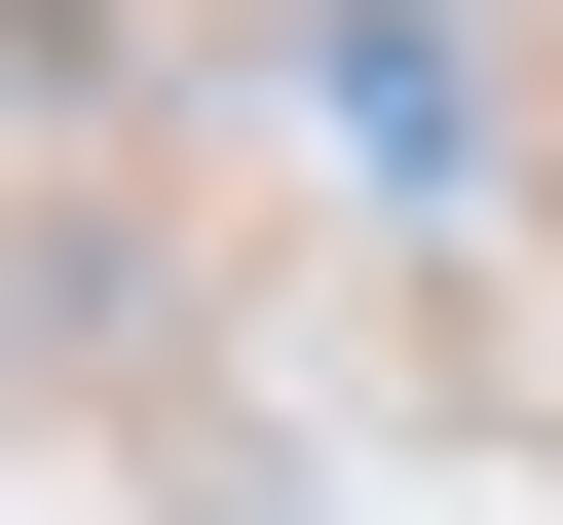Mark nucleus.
Wrapping results in <instances>:
<instances>
[{
  "label": "nucleus",
  "mask_w": 563,
  "mask_h": 525,
  "mask_svg": "<svg viewBox=\"0 0 563 525\" xmlns=\"http://www.w3.org/2000/svg\"><path fill=\"white\" fill-rule=\"evenodd\" d=\"M263 76H301V113H339L376 188H488V38H451V0H301Z\"/></svg>",
  "instance_id": "nucleus-1"
}]
</instances>
